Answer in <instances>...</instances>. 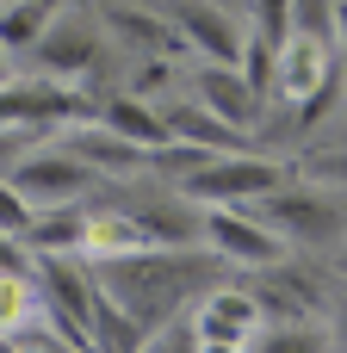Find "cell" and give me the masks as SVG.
Instances as JSON below:
<instances>
[{"mask_svg":"<svg viewBox=\"0 0 347 353\" xmlns=\"http://www.w3.org/2000/svg\"><path fill=\"white\" fill-rule=\"evenodd\" d=\"M224 254L217 248H180V242H149V248H130V254H99L93 261V279L99 292L143 329V335H161L168 323H180L211 285H224Z\"/></svg>","mask_w":347,"mask_h":353,"instance_id":"obj_1","label":"cell"},{"mask_svg":"<svg viewBox=\"0 0 347 353\" xmlns=\"http://www.w3.org/2000/svg\"><path fill=\"white\" fill-rule=\"evenodd\" d=\"M267 93H273L279 105H292L298 124L317 118V112L335 99V37L298 25V31L279 43V62H273V87H267Z\"/></svg>","mask_w":347,"mask_h":353,"instance_id":"obj_2","label":"cell"},{"mask_svg":"<svg viewBox=\"0 0 347 353\" xmlns=\"http://www.w3.org/2000/svg\"><path fill=\"white\" fill-rule=\"evenodd\" d=\"M261 217L286 230V242L298 248H335L347 242V192L341 186H273L261 199Z\"/></svg>","mask_w":347,"mask_h":353,"instance_id":"obj_3","label":"cell"},{"mask_svg":"<svg viewBox=\"0 0 347 353\" xmlns=\"http://www.w3.org/2000/svg\"><path fill=\"white\" fill-rule=\"evenodd\" d=\"M286 180L279 161L267 155H230V149H211L205 161H192L180 174V192L205 211V205H261L273 186Z\"/></svg>","mask_w":347,"mask_h":353,"instance_id":"obj_4","label":"cell"},{"mask_svg":"<svg viewBox=\"0 0 347 353\" xmlns=\"http://www.w3.org/2000/svg\"><path fill=\"white\" fill-rule=\"evenodd\" d=\"M205 242L230 261V267H255L267 273L273 261H286V230L267 217H248V205H205Z\"/></svg>","mask_w":347,"mask_h":353,"instance_id":"obj_5","label":"cell"},{"mask_svg":"<svg viewBox=\"0 0 347 353\" xmlns=\"http://www.w3.org/2000/svg\"><path fill=\"white\" fill-rule=\"evenodd\" d=\"M192 335L199 347H261L267 335V304L261 292H236V285H211L199 304H192Z\"/></svg>","mask_w":347,"mask_h":353,"instance_id":"obj_6","label":"cell"},{"mask_svg":"<svg viewBox=\"0 0 347 353\" xmlns=\"http://www.w3.org/2000/svg\"><path fill=\"white\" fill-rule=\"evenodd\" d=\"M192 99H205L224 124H236V130H255L261 124V105H267V93L255 87V74L242 68V62H205L199 68V81H192Z\"/></svg>","mask_w":347,"mask_h":353,"instance_id":"obj_7","label":"cell"},{"mask_svg":"<svg viewBox=\"0 0 347 353\" xmlns=\"http://www.w3.org/2000/svg\"><path fill=\"white\" fill-rule=\"evenodd\" d=\"M12 180H19V192H25L31 205H75V199L93 186V168H87L75 149H50V155H25V161L12 168Z\"/></svg>","mask_w":347,"mask_h":353,"instance_id":"obj_8","label":"cell"},{"mask_svg":"<svg viewBox=\"0 0 347 353\" xmlns=\"http://www.w3.org/2000/svg\"><path fill=\"white\" fill-rule=\"evenodd\" d=\"M68 118H81V99L68 87H56V81L6 87L0 81V130H43V124H68Z\"/></svg>","mask_w":347,"mask_h":353,"instance_id":"obj_9","label":"cell"},{"mask_svg":"<svg viewBox=\"0 0 347 353\" xmlns=\"http://www.w3.org/2000/svg\"><path fill=\"white\" fill-rule=\"evenodd\" d=\"M168 19L180 25L186 50H199L205 62H242V31H236V19L217 12L211 0H174Z\"/></svg>","mask_w":347,"mask_h":353,"instance_id":"obj_10","label":"cell"},{"mask_svg":"<svg viewBox=\"0 0 347 353\" xmlns=\"http://www.w3.org/2000/svg\"><path fill=\"white\" fill-rule=\"evenodd\" d=\"M62 149H75L93 174H137V168H149V149L130 143L112 124H68L62 130Z\"/></svg>","mask_w":347,"mask_h":353,"instance_id":"obj_11","label":"cell"},{"mask_svg":"<svg viewBox=\"0 0 347 353\" xmlns=\"http://www.w3.org/2000/svg\"><path fill=\"white\" fill-rule=\"evenodd\" d=\"M168 112V130H174V143H192V149H236V124H224L205 99H168L161 105Z\"/></svg>","mask_w":347,"mask_h":353,"instance_id":"obj_12","label":"cell"},{"mask_svg":"<svg viewBox=\"0 0 347 353\" xmlns=\"http://www.w3.org/2000/svg\"><path fill=\"white\" fill-rule=\"evenodd\" d=\"M93 31H81V25H50L37 43H31V56H37V68L43 74H81L87 62H93Z\"/></svg>","mask_w":347,"mask_h":353,"instance_id":"obj_13","label":"cell"},{"mask_svg":"<svg viewBox=\"0 0 347 353\" xmlns=\"http://www.w3.org/2000/svg\"><path fill=\"white\" fill-rule=\"evenodd\" d=\"M106 124H112V130H124L130 143H143L149 155L174 143V130H168V112H161V105H137V99H112V105H106Z\"/></svg>","mask_w":347,"mask_h":353,"instance_id":"obj_14","label":"cell"},{"mask_svg":"<svg viewBox=\"0 0 347 353\" xmlns=\"http://www.w3.org/2000/svg\"><path fill=\"white\" fill-rule=\"evenodd\" d=\"M25 242H31L37 254H68V248H87V211H75V205H56L50 217H31Z\"/></svg>","mask_w":347,"mask_h":353,"instance_id":"obj_15","label":"cell"},{"mask_svg":"<svg viewBox=\"0 0 347 353\" xmlns=\"http://www.w3.org/2000/svg\"><path fill=\"white\" fill-rule=\"evenodd\" d=\"M50 12H56V0H19L12 12H0V43L6 50H31L50 31Z\"/></svg>","mask_w":347,"mask_h":353,"instance_id":"obj_16","label":"cell"},{"mask_svg":"<svg viewBox=\"0 0 347 353\" xmlns=\"http://www.w3.org/2000/svg\"><path fill=\"white\" fill-rule=\"evenodd\" d=\"M292 31H298V0H255V37L261 43L279 50Z\"/></svg>","mask_w":347,"mask_h":353,"instance_id":"obj_17","label":"cell"},{"mask_svg":"<svg viewBox=\"0 0 347 353\" xmlns=\"http://www.w3.org/2000/svg\"><path fill=\"white\" fill-rule=\"evenodd\" d=\"M31 199L19 192V180H0V236H25L31 230Z\"/></svg>","mask_w":347,"mask_h":353,"instance_id":"obj_18","label":"cell"},{"mask_svg":"<svg viewBox=\"0 0 347 353\" xmlns=\"http://www.w3.org/2000/svg\"><path fill=\"white\" fill-rule=\"evenodd\" d=\"M310 180L341 186V192H347V155H317V161H310Z\"/></svg>","mask_w":347,"mask_h":353,"instance_id":"obj_19","label":"cell"},{"mask_svg":"<svg viewBox=\"0 0 347 353\" xmlns=\"http://www.w3.org/2000/svg\"><path fill=\"white\" fill-rule=\"evenodd\" d=\"M335 31H341V37H347V0H341V6H335Z\"/></svg>","mask_w":347,"mask_h":353,"instance_id":"obj_20","label":"cell"},{"mask_svg":"<svg viewBox=\"0 0 347 353\" xmlns=\"http://www.w3.org/2000/svg\"><path fill=\"white\" fill-rule=\"evenodd\" d=\"M335 335L347 341V298H341V316H335Z\"/></svg>","mask_w":347,"mask_h":353,"instance_id":"obj_21","label":"cell"},{"mask_svg":"<svg viewBox=\"0 0 347 353\" xmlns=\"http://www.w3.org/2000/svg\"><path fill=\"white\" fill-rule=\"evenodd\" d=\"M0 81H6V43H0Z\"/></svg>","mask_w":347,"mask_h":353,"instance_id":"obj_22","label":"cell"}]
</instances>
